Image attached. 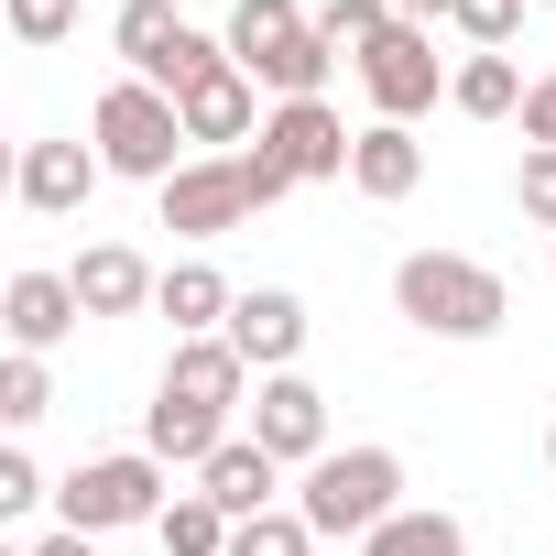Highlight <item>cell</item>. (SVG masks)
Masks as SVG:
<instances>
[{
  "instance_id": "5b68a950",
  "label": "cell",
  "mask_w": 556,
  "mask_h": 556,
  "mask_svg": "<svg viewBox=\"0 0 556 556\" xmlns=\"http://www.w3.org/2000/svg\"><path fill=\"white\" fill-rule=\"evenodd\" d=\"M110 55H121L142 88H164V99H186V88H207V77L229 66V45H218V34H197V23L175 12V0H121Z\"/></svg>"
},
{
  "instance_id": "d6a6232c",
  "label": "cell",
  "mask_w": 556,
  "mask_h": 556,
  "mask_svg": "<svg viewBox=\"0 0 556 556\" xmlns=\"http://www.w3.org/2000/svg\"><path fill=\"white\" fill-rule=\"evenodd\" d=\"M447 12H458V0H393V23H426V34H437Z\"/></svg>"
},
{
  "instance_id": "44dd1931",
  "label": "cell",
  "mask_w": 556,
  "mask_h": 556,
  "mask_svg": "<svg viewBox=\"0 0 556 556\" xmlns=\"http://www.w3.org/2000/svg\"><path fill=\"white\" fill-rule=\"evenodd\" d=\"M361 556H469V523H458V513H437V502H426V513L404 502L382 534H361Z\"/></svg>"
},
{
  "instance_id": "7402d4cb",
  "label": "cell",
  "mask_w": 556,
  "mask_h": 556,
  "mask_svg": "<svg viewBox=\"0 0 556 556\" xmlns=\"http://www.w3.org/2000/svg\"><path fill=\"white\" fill-rule=\"evenodd\" d=\"M447 99H458L469 121H513V110H523L534 88H523V66H513V55H469V66L447 77Z\"/></svg>"
},
{
  "instance_id": "8992f818",
  "label": "cell",
  "mask_w": 556,
  "mask_h": 556,
  "mask_svg": "<svg viewBox=\"0 0 556 556\" xmlns=\"http://www.w3.org/2000/svg\"><path fill=\"white\" fill-rule=\"evenodd\" d=\"M164 502H175V480H164V458H153V447H121V458H77V469L55 480V513H66V534L164 523Z\"/></svg>"
},
{
  "instance_id": "ba28073f",
  "label": "cell",
  "mask_w": 556,
  "mask_h": 556,
  "mask_svg": "<svg viewBox=\"0 0 556 556\" xmlns=\"http://www.w3.org/2000/svg\"><path fill=\"white\" fill-rule=\"evenodd\" d=\"M262 153L285 164L295 186H339V175H350V153H361V131H350L328 99H285V110L262 121Z\"/></svg>"
},
{
  "instance_id": "836d02e7",
  "label": "cell",
  "mask_w": 556,
  "mask_h": 556,
  "mask_svg": "<svg viewBox=\"0 0 556 556\" xmlns=\"http://www.w3.org/2000/svg\"><path fill=\"white\" fill-rule=\"evenodd\" d=\"M545 469H556V426H545Z\"/></svg>"
},
{
  "instance_id": "f1b7e54d",
  "label": "cell",
  "mask_w": 556,
  "mask_h": 556,
  "mask_svg": "<svg viewBox=\"0 0 556 556\" xmlns=\"http://www.w3.org/2000/svg\"><path fill=\"white\" fill-rule=\"evenodd\" d=\"M77 12H88V0H12V34H23V45H66Z\"/></svg>"
},
{
  "instance_id": "2e32d148",
  "label": "cell",
  "mask_w": 556,
  "mask_h": 556,
  "mask_svg": "<svg viewBox=\"0 0 556 556\" xmlns=\"http://www.w3.org/2000/svg\"><path fill=\"white\" fill-rule=\"evenodd\" d=\"M153 393H164V404H207V415H229V404L251 393V361H240L229 339H175V361H164Z\"/></svg>"
},
{
  "instance_id": "9c48e42d",
  "label": "cell",
  "mask_w": 556,
  "mask_h": 556,
  "mask_svg": "<svg viewBox=\"0 0 556 556\" xmlns=\"http://www.w3.org/2000/svg\"><path fill=\"white\" fill-rule=\"evenodd\" d=\"M361 88H371V121H404L415 131V110H437V34L426 23H393L361 55Z\"/></svg>"
},
{
  "instance_id": "cb8c5ba5",
  "label": "cell",
  "mask_w": 556,
  "mask_h": 556,
  "mask_svg": "<svg viewBox=\"0 0 556 556\" xmlns=\"http://www.w3.org/2000/svg\"><path fill=\"white\" fill-rule=\"evenodd\" d=\"M382 34H393V0H317V45H328V55L361 66Z\"/></svg>"
},
{
  "instance_id": "603a6c76",
  "label": "cell",
  "mask_w": 556,
  "mask_h": 556,
  "mask_svg": "<svg viewBox=\"0 0 556 556\" xmlns=\"http://www.w3.org/2000/svg\"><path fill=\"white\" fill-rule=\"evenodd\" d=\"M153 534H164V556H229V534H240V523H229V513H218L207 491H175Z\"/></svg>"
},
{
  "instance_id": "484cf974",
  "label": "cell",
  "mask_w": 556,
  "mask_h": 556,
  "mask_svg": "<svg viewBox=\"0 0 556 556\" xmlns=\"http://www.w3.org/2000/svg\"><path fill=\"white\" fill-rule=\"evenodd\" d=\"M45 415H55V371L34 350H12L0 361V426H45Z\"/></svg>"
},
{
  "instance_id": "277c9868",
  "label": "cell",
  "mask_w": 556,
  "mask_h": 556,
  "mask_svg": "<svg viewBox=\"0 0 556 556\" xmlns=\"http://www.w3.org/2000/svg\"><path fill=\"white\" fill-rule=\"evenodd\" d=\"M295 513L317 523V545H339V534H382V523L404 513V458H393V447H328V458L306 469Z\"/></svg>"
},
{
  "instance_id": "ffe728a7",
  "label": "cell",
  "mask_w": 556,
  "mask_h": 556,
  "mask_svg": "<svg viewBox=\"0 0 556 556\" xmlns=\"http://www.w3.org/2000/svg\"><path fill=\"white\" fill-rule=\"evenodd\" d=\"M142 447H153L164 469H186V480H197V469L229 447V415H207V404H164V393H153V415H142Z\"/></svg>"
},
{
  "instance_id": "e0dca14e",
  "label": "cell",
  "mask_w": 556,
  "mask_h": 556,
  "mask_svg": "<svg viewBox=\"0 0 556 556\" xmlns=\"http://www.w3.org/2000/svg\"><path fill=\"white\" fill-rule=\"evenodd\" d=\"M197 491H207L229 523H251V513H273V491H285V458H273L262 437H229V447L197 469Z\"/></svg>"
},
{
  "instance_id": "4fadbf2b",
  "label": "cell",
  "mask_w": 556,
  "mask_h": 556,
  "mask_svg": "<svg viewBox=\"0 0 556 556\" xmlns=\"http://www.w3.org/2000/svg\"><path fill=\"white\" fill-rule=\"evenodd\" d=\"M0 328H12V350H34V361H45L66 328H88V306H77V285H66V273L23 262L12 285H0Z\"/></svg>"
},
{
  "instance_id": "d4e9b609",
  "label": "cell",
  "mask_w": 556,
  "mask_h": 556,
  "mask_svg": "<svg viewBox=\"0 0 556 556\" xmlns=\"http://www.w3.org/2000/svg\"><path fill=\"white\" fill-rule=\"evenodd\" d=\"M229 556H328V545H317V523H306L295 502H273V513H251V523L229 534Z\"/></svg>"
},
{
  "instance_id": "9a60e30c",
  "label": "cell",
  "mask_w": 556,
  "mask_h": 556,
  "mask_svg": "<svg viewBox=\"0 0 556 556\" xmlns=\"http://www.w3.org/2000/svg\"><path fill=\"white\" fill-rule=\"evenodd\" d=\"M99 175H110V164H99V142H23V175H12V197H23L34 218H77Z\"/></svg>"
},
{
  "instance_id": "3957f363",
  "label": "cell",
  "mask_w": 556,
  "mask_h": 556,
  "mask_svg": "<svg viewBox=\"0 0 556 556\" xmlns=\"http://www.w3.org/2000/svg\"><path fill=\"white\" fill-rule=\"evenodd\" d=\"M88 131H99V164L131 175V186H175V175L197 164V153H186V110H175L164 88H142V77H110L99 110H88Z\"/></svg>"
},
{
  "instance_id": "83f0119b",
  "label": "cell",
  "mask_w": 556,
  "mask_h": 556,
  "mask_svg": "<svg viewBox=\"0 0 556 556\" xmlns=\"http://www.w3.org/2000/svg\"><path fill=\"white\" fill-rule=\"evenodd\" d=\"M513 207H523L534 229H556V153H523V164H513Z\"/></svg>"
},
{
  "instance_id": "30bf717a",
  "label": "cell",
  "mask_w": 556,
  "mask_h": 556,
  "mask_svg": "<svg viewBox=\"0 0 556 556\" xmlns=\"http://www.w3.org/2000/svg\"><path fill=\"white\" fill-rule=\"evenodd\" d=\"M251 437L285 458V469H317L328 458V393L306 371H262V404H251Z\"/></svg>"
},
{
  "instance_id": "6da1fadb",
  "label": "cell",
  "mask_w": 556,
  "mask_h": 556,
  "mask_svg": "<svg viewBox=\"0 0 556 556\" xmlns=\"http://www.w3.org/2000/svg\"><path fill=\"white\" fill-rule=\"evenodd\" d=\"M393 317L426 328V339H491L513 317V285L469 251H404L393 262Z\"/></svg>"
},
{
  "instance_id": "5bb4252c",
  "label": "cell",
  "mask_w": 556,
  "mask_h": 556,
  "mask_svg": "<svg viewBox=\"0 0 556 556\" xmlns=\"http://www.w3.org/2000/svg\"><path fill=\"white\" fill-rule=\"evenodd\" d=\"M175 110H186V142H207V153H251V142H262V121H273V110H262V88H251L240 66H218V77H207V88H186Z\"/></svg>"
},
{
  "instance_id": "d6986e66",
  "label": "cell",
  "mask_w": 556,
  "mask_h": 556,
  "mask_svg": "<svg viewBox=\"0 0 556 556\" xmlns=\"http://www.w3.org/2000/svg\"><path fill=\"white\" fill-rule=\"evenodd\" d=\"M164 317H175V339H229V306H240V285L218 262H164V295H153Z\"/></svg>"
},
{
  "instance_id": "7c38bea8",
  "label": "cell",
  "mask_w": 556,
  "mask_h": 556,
  "mask_svg": "<svg viewBox=\"0 0 556 556\" xmlns=\"http://www.w3.org/2000/svg\"><path fill=\"white\" fill-rule=\"evenodd\" d=\"M66 285H77V306H88V317H142V306L164 295V273H153L131 240H88V251L66 262Z\"/></svg>"
},
{
  "instance_id": "4dcf8cb0",
  "label": "cell",
  "mask_w": 556,
  "mask_h": 556,
  "mask_svg": "<svg viewBox=\"0 0 556 556\" xmlns=\"http://www.w3.org/2000/svg\"><path fill=\"white\" fill-rule=\"evenodd\" d=\"M523 153H556V66H545L534 99H523Z\"/></svg>"
},
{
  "instance_id": "8fae6325",
  "label": "cell",
  "mask_w": 556,
  "mask_h": 556,
  "mask_svg": "<svg viewBox=\"0 0 556 556\" xmlns=\"http://www.w3.org/2000/svg\"><path fill=\"white\" fill-rule=\"evenodd\" d=\"M306 295L295 285H251L240 306H229V350L251 361V371H295V350H306Z\"/></svg>"
},
{
  "instance_id": "f546056e",
  "label": "cell",
  "mask_w": 556,
  "mask_h": 556,
  "mask_svg": "<svg viewBox=\"0 0 556 556\" xmlns=\"http://www.w3.org/2000/svg\"><path fill=\"white\" fill-rule=\"evenodd\" d=\"M34 502H45V469L23 447H0V513H34Z\"/></svg>"
},
{
  "instance_id": "7a4b0ae2",
  "label": "cell",
  "mask_w": 556,
  "mask_h": 556,
  "mask_svg": "<svg viewBox=\"0 0 556 556\" xmlns=\"http://www.w3.org/2000/svg\"><path fill=\"white\" fill-rule=\"evenodd\" d=\"M229 66L273 99V110H285V99H317L328 88V45H317V12H306V0H229Z\"/></svg>"
},
{
  "instance_id": "1f68e13d",
  "label": "cell",
  "mask_w": 556,
  "mask_h": 556,
  "mask_svg": "<svg viewBox=\"0 0 556 556\" xmlns=\"http://www.w3.org/2000/svg\"><path fill=\"white\" fill-rule=\"evenodd\" d=\"M23 556H99V534H66V523H55V534H45V545H23Z\"/></svg>"
},
{
  "instance_id": "52a82bcc",
  "label": "cell",
  "mask_w": 556,
  "mask_h": 556,
  "mask_svg": "<svg viewBox=\"0 0 556 556\" xmlns=\"http://www.w3.org/2000/svg\"><path fill=\"white\" fill-rule=\"evenodd\" d=\"M153 197H164V229H175V240H229L240 218H262L240 153H197V164H186L175 186H153Z\"/></svg>"
},
{
  "instance_id": "4316f807",
  "label": "cell",
  "mask_w": 556,
  "mask_h": 556,
  "mask_svg": "<svg viewBox=\"0 0 556 556\" xmlns=\"http://www.w3.org/2000/svg\"><path fill=\"white\" fill-rule=\"evenodd\" d=\"M447 23H458V34L480 45V55H502V45H513V23H523V0H458Z\"/></svg>"
},
{
  "instance_id": "ac0fdd59",
  "label": "cell",
  "mask_w": 556,
  "mask_h": 556,
  "mask_svg": "<svg viewBox=\"0 0 556 556\" xmlns=\"http://www.w3.org/2000/svg\"><path fill=\"white\" fill-rule=\"evenodd\" d=\"M350 186H361L371 207H404V197L426 186V142H415L404 121H371V131H361V153H350Z\"/></svg>"
}]
</instances>
